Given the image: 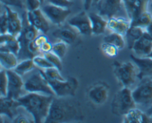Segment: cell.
Wrapping results in <instances>:
<instances>
[{"mask_svg": "<svg viewBox=\"0 0 152 123\" xmlns=\"http://www.w3.org/2000/svg\"><path fill=\"white\" fill-rule=\"evenodd\" d=\"M54 96L38 93H28L18 99L22 108L31 114L34 122H45L48 116Z\"/></svg>", "mask_w": 152, "mask_h": 123, "instance_id": "1", "label": "cell"}, {"mask_svg": "<svg viewBox=\"0 0 152 123\" xmlns=\"http://www.w3.org/2000/svg\"><path fill=\"white\" fill-rule=\"evenodd\" d=\"M83 119L81 109L77 103L65 97L53 98L45 122H63Z\"/></svg>", "mask_w": 152, "mask_h": 123, "instance_id": "2", "label": "cell"}, {"mask_svg": "<svg viewBox=\"0 0 152 123\" xmlns=\"http://www.w3.org/2000/svg\"><path fill=\"white\" fill-rule=\"evenodd\" d=\"M22 22H23V28L22 32L17 37L20 43V50L17 55L19 61L27 59H33L32 55L28 50V45L31 41L37 38L40 33L37 28L29 23L26 13L22 15Z\"/></svg>", "mask_w": 152, "mask_h": 123, "instance_id": "3", "label": "cell"}, {"mask_svg": "<svg viewBox=\"0 0 152 123\" xmlns=\"http://www.w3.org/2000/svg\"><path fill=\"white\" fill-rule=\"evenodd\" d=\"M24 89L28 93H38L42 94L55 96L42 69H37L31 73L24 83Z\"/></svg>", "mask_w": 152, "mask_h": 123, "instance_id": "4", "label": "cell"}, {"mask_svg": "<svg viewBox=\"0 0 152 123\" xmlns=\"http://www.w3.org/2000/svg\"><path fill=\"white\" fill-rule=\"evenodd\" d=\"M132 96L139 108L145 111L152 106V78L145 77L140 79L139 84L132 90Z\"/></svg>", "mask_w": 152, "mask_h": 123, "instance_id": "5", "label": "cell"}, {"mask_svg": "<svg viewBox=\"0 0 152 123\" xmlns=\"http://www.w3.org/2000/svg\"><path fill=\"white\" fill-rule=\"evenodd\" d=\"M137 108L132 96V90L129 87H123L114 96L111 103L112 113L118 116H124L129 111Z\"/></svg>", "mask_w": 152, "mask_h": 123, "instance_id": "6", "label": "cell"}, {"mask_svg": "<svg viewBox=\"0 0 152 123\" xmlns=\"http://www.w3.org/2000/svg\"><path fill=\"white\" fill-rule=\"evenodd\" d=\"M114 73L123 87H129L136 83L138 78V69L133 62L114 63Z\"/></svg>", "mask_w": 152, "mask_h": 123, "instance_id": "7", "label": "cell"}, {"mask_svg": "<svg viewBox=\"0 0 152 123\" xmlns=\"http://www.w3.org/2000/svg\"><path fill=\"white\" fill-rule=\"evenodd\" d=\"M48 82L56 97L74 96L79 85L78 81L74 77H68L65 80H48Z\"/></svg>", "mask_w": 152, "mask_h": 123, "instance_id": "8", "label": "cell"}, {"mask_svg": "<svg viewBox=\"0 0 152 123\" xmlns=\"http://www.w3.org/2000/svg\"><path fill=\"white\" fill-rule=\"evenodd\" d=\"M95 5L99 14L106 19L113 16H120L119 13L126 11L123 0H99Z\"/></svg>", "mask_w": 152, "mask_h": 123, "instance_id": "9", "label": "cell"}, {"mask_svg": "<svg viewBox=\"0 0 152 123\" xmlns=\"http://www.w3.org/2000/svg\"><path fill=\"white\" fill-rule=\"evenodd\" d=\"M68 23L82 35L91 36L93 34L90 17L86 11H81L73 16L68 21Z\"/></svg>", "mask_w": 152, "mask_h": 123, "instance_id": "10", "label": "cell"}, {"mask_svg": "<svg viewBox=\"0 0 152 123\" xmlns=\"http://www.w3.org/2000/svg\"><path fill=\"white\" fill-rule=\"evenodd\" d=\"M7 74L8 78L7 96L18 100V99L21 96L22 90H25L24 89L25 82L22 79V76L15 72L13 70H7Z\"/></svg>", "mask_w": 152, "mask_h": 123, "instance_id": "11", "label": "cell"}, {"mask_svg": "<svg viewBox=\"0 0 152 123\" xmlns=\"http://www.w3.org/2000/svg\"><path fill=\"white\" fill-rule=\"evenodd\" d=\"M41 9L49 21L56 25L63 23L71 13L68 9L55 6L49 3L42 7Z\"/></svg>", "mask_w": 152, "mask_h": 123, "instance_id": "12", "label": "cell"}, {"mask_svg": "<svg viewBox=\"0 0 152 123\" xmlns=\"http://www.w3.org/2000/svg\"><path fill=\"white\" fill-rule=\"evenodd\" d=\"M152 0H123L126 16L132 20L143 12L148 10L149 3Z\"/></svg>", "mask_w": 152, "mask_h": 123, "instance_id": "13", "label": "cell"}, {"mask_svg": "<svg viewBox=\"0 0 152 123\" xmlns=\"http://www.w3.org/2000/svg\"><path fill=\"white\" fill-rule=\"evenodd\" d=\"M27 18L31 25L37 28L42 33H46L50 30L49 19L45 15L42 9L27 11Z\"/></svg>", "mask_w": 152, "mask_h": 123, "instance_id": "14", "label": "cell"}, {"mask_svg": "<svg viewBox=\"0 0 152 123\" xmlns=\"http://www.w3.org/2000/svg\"><path fill=\"white\" fill-rule=\"evenodd\" d=\"M109 95V88L105 83H96L88 90V97L97 105H101L107 101Z\"/></svg>", "mask_w": 152, "mask_h": 123, "instance_id": "15", "label": "cell"}, {"mask_svg": "<svg viewBox=\"0 0 152 123\" xmlns=\"http://www.w3.org/2000/svg\"><path fill=\"white\" fill-rule=\"evenodd\" d=\"M132 50L138 57L148 56L152 51V38L150 34L145 31L142 36L135 42Z\"/></svg>", "mask_w": 152, "mask_h": 123, "instance_id": "16", "label": "cell"}, {"mask_svg": "<svg viewBox=\"0 0 152 123\" xmlns=\"http://www.w3.org/2000/svg\"><path fill=\"white\" fill-rule=\"evenodd\" d=\"M131 59L134 63L136 65L138 69V78L140 79L145 77H152V59L145 57H138L137 56L132 55Z\"/></svg>", "mask_w": 152, "mask_h": 123, "instance_id": "17", "label": "cell"}, {"mask_svg": "<svg viewBox=\"0 0 152 123\" xmlns=\"http://www.w3.org/2000/svg\"><path fill=\"white\" fill-rule=\"evenodd\" d=\"M132 26L131 19L123 16H113L108 19V29L111 32L124 36Z\"/></svg>", "mask_w": 152, "mask_h": 123, "instance_id": "18", "label": "cell"}, {"mask_svg": "<svg viewBox=\"0 0 152 123\" xmlns=\"http://www.w3.org/2000/svg\"><path fill=\"white\" fill-rule=\"evenodd\" d=\"M21 105L17 99L1 96V115L13 119L18 115V108Z\"/></svg>", "mask_w": 152, "mask_h": 123, "instance_id": "19", "label": "cell"}, {"mask_svg": "<svg viewBox=\"0 0 152 123\" xmlns=\"http://www.w3.org/2000/svg\"><path fill=\"white\" fill-rule=\"evenodd\" d=\"M4 9L7 11L8 16V33L18 37L23 28L22 19L19 17V14L12 10L9 6L5 5Z\"/></svg>", "mask_w": 152, "mask_h": 123, "instance_id": "20", "label": "cell"}, {"mask_svg": "<svg viewBox=\"0 0 152 123\" xmlns=\"http://www.w3.org/2000/svg\"><path fill=\"white\" fill-rule=\"evenodd\" d=\"M20 50V43L18 38L12 34H1L0 36V51H9L18 55Z\"/></svg>", "mask_w": 152, "mask_h": 123, "instance_id": "21", "label": "cell"}, {"mask_svg": "<svg viewBox=\"0 0 152 123\" xmlns=\"http://www.w3.org/2000/svg\"><path fill=\"white\" fill-rule=\"evenodd\" d=\"M123 122L126 123L152 122V117L143 112L140 108H135L123 116Z\"/></svg>", "mask_w": 152, "mask_h": 123, "instance_id": "22", "label": "cell"}, {"mask_svg": "<svg viewBox=\"0 0 152 123\" xmlns=\"http://www.w3.org/2000/svg\"><path fill=\"white\" fill-rule=\"evenodd\" d=\"M91 22L92 33L94 35H101L108 29V19L101 16L98 13H89Z\"/></svg>", "mask_w": 152, "mask_h": 123, "instance_id": "23", "label": "cell"}, {"mask_svg": "<svg viewBox=\"0 0 152 123\" xmlns=\"http://www.w3.org/2000/svg\"><path fill=\"white\" fill-rule=\"evenodd\" d=\"M77 31H74L73 27H62L56 30L53 33V36L55 38L59 39V41H64L67 44H71L76 41L77 37Z\"/></svg>", "mask_w": 152, "mask_h": 123, "instance_id": "24", "label": "cell"}, {"mask_svg": "<svg viewBox=\"0 0 152 123\" xmlns=\"http://www.w3.org/2000/svg\"><path fill=\"white\" fill-rule=\"evenodd\" d=\"M17 55L12 52L0 51V63L1 68L5 70H13L19 63Z\"/></svg>", "mask_w": 152, "mask_h": 123, "instance_id": "25", "label": "cell"}, {"mask_svg": "<svg viewBox=\"0 0 152 123\" xmlns=\"http://www.w3.org/2000/svg\"><path fill=\"white\" fill-rule=\"evenodd\" d=\"M145 31V30L139 27L133 26V25L130 27V28L128 30L127 32L124 35L126 45L129 47V49H132L135 42L142 36Z\"/></svg>", "mask_w": 152, "mask_h": 123, "instance_id": "26", "label": "cell"}, {"mask_svg": "<svg viewBox=\"0 0 152 123\" xmlns=\"http://www.w3.org/2000/svg\"><path fill=\"white\" fill-rule=\"evenodd\" d=\"M152 22V15L149 12L147 11L143 12L139 16H137L136 18L131 20V23L132 25L136 27H139V28H142V29L145 30L148 26L150 25Z\"/></svg>", "mask_w": 152, "mask_h": 123, "instance_id": "27", "label": "cell"}, {"mask_svg": "<svg viewBox=\"0 0 152 123\" xmlns=\"http://www.w3.org/2000/svg\"><path fill=\"white\" fill-rule=\"evenodd\" d=\"M35 68L36 65L33 59H27L19 61L16 68L13 69V71L22 76H25V74H28V73L32 72Z\"/></svg>", "mask_w": 152, "mask_h": 123, "instance_id": "28", "label": "cell"}, {"mask_svg": "<svg viewBox=\"0 0 152 123\" xmlns=\"http://www.w3.org/2000/svg\"><path fill=\"white\" fill-rule=\"evenodd\" d=\"M104 42L109 43L117 47L119 50H122L126 46V42L124 36L117 33H111L103 39Z\"/></svg>", "mask_w": 152, "mask_h": 123, "instance_id": "29", "label": "cell"}, {"mask_svg": "<svg viewBox=\"0 0 152 123\" xmlns=\"http://www.w3.org/2000/svg\"><path fill=\"white\" fill-rule=\"evenodd\" d=\"M44 73L45 76L46 77L48 80H65L62 76V74L59 72V70L57 69L55 67H51V68H47V69L42 70Z\"/></svg>", "mask_w": 152, "mask_h": 123, "instance_id": "30", "label": "cell"}, {"mask_svg": "<svg viewBox=\"0 0 152 123\" xmlns=\"http://www.w3.org/2000/svg\"><path fill=\"white\" fill-rule=\"evenodd\" d=\"M67 50H68V47H67L66 43L64 42V41H59L53 44L51 51L56 55H57L61 59H62L66 54Z\"/></svg>", "mask_w": 152, "mask_h": 123, "instance_id": "31", "label": "cell"}, {"mask_svg": "<svg viewBox=\"0 0 152 123\" xmlns=\"http://www.w3.org/2000/svg\"><path fill=\"white\" fill-rule=\"evenodd\" d=\"M33 60H34V63H35L36 67L40 68V69H47V68H51L53 67V65L50 64V62L45 57V56H41V55H37V56H34L33 58Z\"/></svg>", "mask_w": 152, "mask_h": 123, "instance_id": "32", "label": "cell"}, {"mask_svg": "<svg viewBox=\"0 0 152 123\" xmlns=\"http://www.w3.org/2000/svg\"><path fill=\"white\" fill-rule=\"evenodd\" d=\"M44 56L49 62H50L52 65L55 68H56L57 69H59V71H61L62 68V61H61V58L59 57L57 55L55 54L54 53H53L52 51L48 52V53H44Z\"/></svg>", "mask_w": 152, "mask_h": 123, "instance_id": "33", "label": "cell"}, {"mask_svg": "<svg viewBox=\"0 0 152 123\" xmlns=\"http://www.w3.org/2000/svg\"><path fill=\"white\" fill-rule=\"evenodd\" d=\"M0 82H1V89H0L1 96H7L8 78H7V71L5 69H4V68H1V72H0Z\"/></svg>", "mask_w": 152, "mask_h": 123, "instance_id": "34", "label": "cell"}, {"mask_svg": "<svg viewBox=\"0 0 152 123\" xmlns=\"http://www.w3.org/2000/svg\"><path fill=\"white\" fill-rule=\"evenodd\" d=\"M101 49H102V52L109 57H115L119 50L117 47L107 42H103V44L101 45Z\"/></svg>", "mask_w": 152, "mask_h": 123, "instance_id": "35", "label": "cell"}, {"mask_svg": "<svg viewBox=\"0 0 152 123\" xmlns=\"http://www.w3.org/2000/svg\"><path fill=\"white\" fill-rule=\"evenodd\" d=\"M0 27H1V34L8 33V16L5 9L1 13L0 16Z\"/></svg>", "mask_w": 152, "mask_h": 123, "instance_id": "36", "label": "cell"}, {"mask_svg": "<svg viewBox=\"0 0 152 123\" xmlns=\"http://www.w3.org/2000/svg\"><path fill=\"white\" fill-rule=\"evenodd\" d=\"M42 3L39 0H26L27 11H33V10L40 9Z\"/></svg>", "mask_w": 152, "mask_h": 123, "instance_id": "37", "label": "cell"}, {"mask_svg": "<svg viewBox=\"0 0 152 123\" xmlns=\"http://www.w3.org/2000/svg\"><path fill=\"white\" fill-rule=\"evenodd\" d=\"M48 3L67 9H68V7L72 4V1L71 0H48Z\"/></svg>", "mask_w": 152, "mask_h": 123, "instance_id": "38", "label": "cell"}, {"mask_svg": "<svg viewBox=\"0 0 152 123\" xmlns=\"http://www.w3.org/2000/svg\"><path fill=\"white\" fill-rule=\"evenodd\" d=\"M1 2L9 7H16L19 8L23 7V3L21 0H1Z\"/></svg>", "mask_w": 152, "mask_h": 123, "instance_id": "39", "label": "cell"}, {"mask_svg": "<svg viewBox=\"0 0 152 123\" xmlns=\"http://www.w3.org/2000/svg\"><path fill=\"white\" fill-rule=\"evenodd\" d=\"M46 41H48V38L46 37V36L45 35V33L39 34L37 36V38L34 40V43L37 47L40 49V47Z\"/></svg>", "mask_w": 152, "mask_h": 123, "instance_id": "40", "label": "cell"}, {"mask_svg": "<svg viewBox=\"0 0 152 123\" xmlns=\"http://www.w3.org/2000/svg\"><path fill=\"white\" fill-rule=\"evenodd\" d=\"M52 47H53V44L48 40V41H46L40 47V50H41L42 53L44 54V53H48V52L51 51Z\"/></svg>", "mask_w": 152, "mask_h": 123, "instance_id": "41", "label": "cell"}, {"mask_svg": "<svg viewBox=\"0 0 152 123\" xmlns=\"http://www.w3.org/2000/svg\"><path fill=\"white\" fill-rule=\"evenodd\" d=\"M13 122H30L29 119L24 115H17L13 119Z\"/></svg>", "mask_w": 152, "mask_h": 123, "instance_id": "42", "label": "cell"}, {"mask_svg": "<svg viewBox=\"0 0 152 123\" xmlns=\"http://www.w3.org/2000/svg\"><path fill=\"white\" fill-rule=\"evenodd\" d=\"M84 4V8L86 10H89L93 4V0H83Z\"/></svg>", "mask_w": 152, "mask_h": 123, "instance_id": "43", "label": "cell"}, {"mask_svg": "<svg viewBox=\"0 0 152 123\" xmlns=\"http://www.w3.org/2000/svg\"><path fill=\"white\" fill-rule=\"evenodd\" d=\"M145 31H146V32H148V33L150 34V36H151V38H152V22L150 24L149 26H148V28L145 29Z\"/></svg>", "mask_w": 152, "mask_h": 123, "instance_id": "44", "label": "cell"}, {"mask_svg": "<svg viewBox=\"0 0 152 123\" xmlns=\"http://www.w3.org/2000/svg\"><path fill=\"white\" fill-rule=\"evenodd\" d=\"M148 11L152 15V1L151 2L149 3V4H148Z\"/></svg>", "mask_w": 152, "mask_h": 123, "instance_id": "45", "label": "cell"}, {"mask_svg": "<svg viewBox=\"0 0 152 123\" xmlns=\"http://www.w3.org/2000/svg\"><path fill=\"white\" fill-rule=\"evenodd\" d=\"M145 113H146V114H148V116H152V106L151 107V108H149V109L147 110V111H145Z\"/></svg>", "mask_w": 152, "mask_h": 123, "instance_id": "46", "label": "cell"}, {"mask_svg": "<svg viewBox=\"0 0 152 123\" xmlns=\"http://www.w3.org/2000/svg\"><path fill=\"white\" fill-rule=\"evenodd\" d=\"M99 1V0H93V4H96V3H97Z\"/></svg>", "mask_w": 152, "mask_h": 123, "instance_id": "47", "label": "cell"}, {"mask_svg": "<svg viewBox=\"0 0 152 123\" xmlns=\"http://www.w3.org/2000/svg\"><path fill=\"white\" fill-rule=\"evenodd\" d=\"M148 57H150V58H151V59H152V51L151 52V53H150V54L149 55H148Z\"/></svg>", "mask_w": 152, "mask_h": 123, "instance_id": "48", "label": "cell"}, {"mask_svg": "<svg viewBox=\"0 0 152 123\" xmlns=\"http://www.w3.org/2000/svg\"><path fill=\"white\" fill-rule=\"evenodd\" d=\"M39 1H41V3H42V4H43V2H44V1H45V0H39Z\"/></svg>", "mask_w": 152, "mask_h": 123, "instance_id": "49", "label": "cell"}, {"mask_svg": "<svg viewBox=\"0 0 152 123\" xmlns=\"http://www.w3.org/2000/svg\"><path fill=\"white\" fill-rule=\"evenodd\" d=\"M71 1H72V0H71Z\"/></svg>", "mask_w": 152, "mask_h": 123, "instance_id": "50", "label": "cell"}, {"mask_svg": "<svg viewBox=\"0 0 152 123\" xmlns=\"http://www.w3.org/2000/svg\"><path fill=\"white\" fill-rule=\"evenodd\" d=\"M151 117H152V116H151Z\"/></svg>", "mask_w": 152, "mask_h": 123, "instance_id": "51", "label": "cell"}, {"mask_svg": "<svg viewBox=\"0 0 152 123\" xmlns=\"http://www.w3.org/2000/svg\"><path fill=\"white\" fill-rule=\"evenodd\" d=\"M151 78H152V77H151Z\"/></svg>", "mask_w": 152, "mask_h": 123, "instance_id": "52", "label": "cell"}]
</instances>
